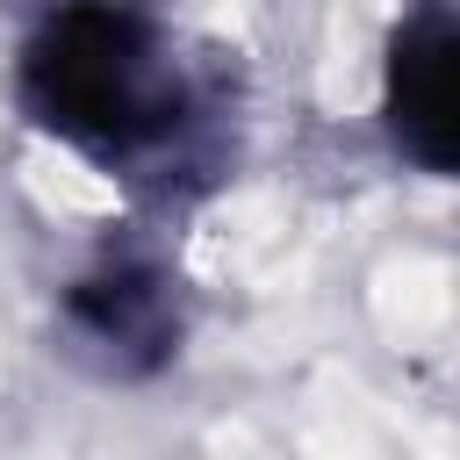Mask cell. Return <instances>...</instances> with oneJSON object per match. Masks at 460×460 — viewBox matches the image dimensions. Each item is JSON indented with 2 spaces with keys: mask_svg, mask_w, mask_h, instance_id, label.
<instances>
[{
  "mask_svg": "<svg viewBox=\"0 0 460 460\" xmlns=\"http://www.w3.org/2000/svg\"><path fill=\"white\" fill-rule=\"evenodd\" d=\"M14 101L108 180L172 187L201 158V79L144 0H50L14 50Z\"/></svg>",
  "mask_w": 460,
  "mask_h": 460,
  "instance_id": "obj_1",
  "label": "cell"
},
{
  "mask_svg": "<svg viewBox=\"0 0 460 460\" xmlns=\"http://www.w3.org/2000/svg\"><path fill=\"white\" fill-rule=\"evenodd\" d=\"M58 323H65L72 352L93 374H108V381H151L180 352V288H172V273L158 259L108 252V259H93L65 288Z\"/></svg>",
  "mask_w": 460,
  "mask_h": 460,
  "instance_id": "obj_2",
  "label": "cell"
},
{
  "mask_svg": "<svg viewBox=\"0 0 460 460\" xmlns=\"http://www.w3.org/2000/svg\"><path fill=\"white\" fill-rule=\"evenodd\" d=\"M381 115H388V144L446 180L453 172V7L446 0H417L395 36H388V72H381Z\"/></svg>",
  "mask_w": 460,
  "mask_h": 460,
  "instance_id": "obj_3",
  "label": "cell"
}]
</instances>
